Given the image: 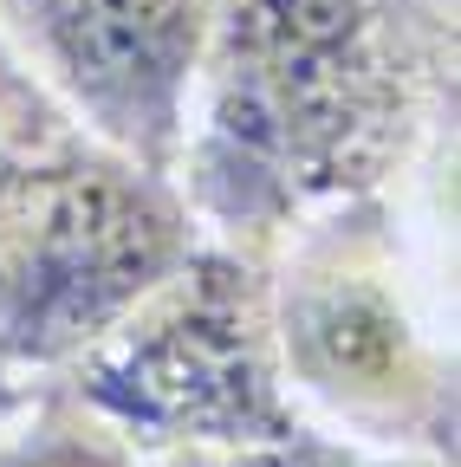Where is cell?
Listing matches in <instances>:
<instances>
[{
    "instance_id": "cell-1",
    "label": "cell",
    "mask_w": 461,
    "mask_h": 467,
    "mask_svg": "<svg viewBox=\"0 0 461 467\" xmlns=\"http://www.w3.org/2000/svg\"><path fill=\"white\" fill-rule=\"evenodd\" d=\"M455 0H221L176 189L221 247L390 195L448 137Z\"/></svg>"
},
{
    "instance_id": "cell-2",
    "label": "cell",
    "mask_w": 461,
    "mask_h": 467,
    "mask_svg": "<svg viewBox=\"0 0 461 467\" xmlns=\"http://www.w3.org/2000/svg\"><path fill=\"white\" fill-rule=\"evenodd\" d=\"M195 247L183 189L79 130L0 39V358L72 370Z\"/></svg>"
},
{
    "instance_id": "cell-3",
    "label": "cell",
    "mask_w": 461,
    "mask_h": 467,
    "mask_svg": "<svg viewBox=\"0 0 461 467\" xmlns=\"http://www.w3.org/2000/svg\"><path fill=\"white\" fill-rule=\"evenodd\" d=\"M267 318L293 402L364 441H429L455 429V337L423 312L410 241L390 208L351 202L286 227L260 254Z\"/></svg>"
},
{
    "instance_id": "cell-4",
    "label": "cell",
    "mask_w": 461,
    "mask_h": 467,
    "mask_svg": "<svg viewBox=\"0 0 461 467\" xmlns=\"http://www.w3.org/2000/svg\"><path fill=\"white\" fill-rule=\"evenodd\" d=\"M59 383L131 448L299 454L319 441L279 377L260 254L208 234Z\"/></svg>"
},
{
    "instance_id": "cell-5",
    "label": "cell",
    "mask_w": 461,
    "mask_h": 467,
    "mask_svg": "<svg viewBox=\"0 0 461 467\" xmlns=\"http://www.w3.org/2000/svg\"><path fill=\"white\" fill-rule=\"evenodd\" d=\"M221 0H0V39L79 130L176 182Z\"/></svg>"
},
{
    "instance_id": "cell-6",
    "label": "cell",
    "mask_w": 461,
    "mask_h": 467,
    "mask_svg": "<svg viewBox=\"0 0 461 467\" xmlns=\"http://www.w3.org/2000/svg\"><path fill=\"white\" fill-rule=\"evenodd\" d=\"M0 467H143V448H131L110 422H98L66 383H52L39 402L26 396V409L7 422Z\"/></svg>"
},
{
    "instance_id": "cell-7",
    "label": "cell",
    "mask_w": 461,
    "mask_h": 467,
    "mask_svg": "<svg viewBox=\"0 0 461 467\" xmlns=\"http://www.w3.org/2000/svg\"><path fill=\"white\" fill-rule=\"evenodd\" d=\"M14 377H20V370H14L7 358H0V435H7V422L20 416V409H26V389H20Z\"/></svg>"
}]
</instances>
